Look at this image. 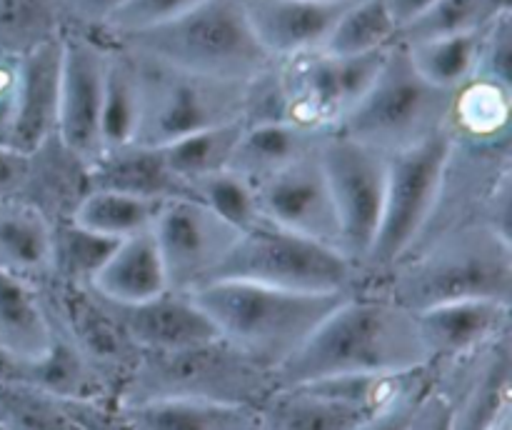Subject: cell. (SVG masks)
Wrapping results in <instances>:
<instances>
[{
    "instance_id": "obj_1",
    "label": "cell",
    "mask_w": 512,
    "mask_h": 430,
    "mask_svg": "<svg viewBox=\"0 0 512 430\" xmlns=\"http://www.w3.org/2000/svg\"><path fill=\"white\" fill-rule=\"evenodd\" d=\"M430 355L413 310L383 290L358 288L340 300L288 360L273 370L275 388L365 373L425 368Z\"/></svg>"
},
{
    "instance_id": "obj_2",
    "label": "cell",
    "mask_w": 512,
    "mask_h": 430,
    "mask_svg": "<svg viewBox=\"0 0 512 430\" xmlns=\"http://www.w3.org/2000/svg\"><path fill=\"white\" fill-rule=\"evenodd\" d=\"M378 290L420 313L453 300H512V245L483 220H468L420 240L390 270Z\"/></svg>"
},
{
    "instance_id": "obj_3",
    "label": "cell",
    "mask_w": 512,
    "mask_h": 430,
    "mask_svg": "<svg viewBox=\"0 0 512 430\" xmlns=\"http://www.w3.org/2000/svg\"><path fill=\"white\" fill-rule=\"evenodd\" d=\"M105 40L170 68L238 83H255L278 65L250 28L243 0H205L178 18Z\"/></svg>"
},
{
    "instance_id": "obj_4",
    "label": "cell",
    "mask_w": 512,
    "mask_h": 430,
    "mask_svg": "<svg viewBox=\"0 0 512 430\" xmlns=\"http://www.w3.org/2000/svg\"><path fill=\"white\" fill-rule=\"evenodd\" d=\"M190 295L220 338L273 373L350 293H298L248 280H213Z\"/></svg>"
},
{
    "instance_id": "obj_5",
    "label": "cell",
    "mask_w": 512,
    "mask_h": 430,
    "mask_svg": "<svg viewBox=\"0 0 512 430\" xmlns=\"http://www.w3.org/2000/svg\"><path fill=\"white\" fill-rule=\"evenodd\" d=\"M273 373L225 338L168 353H138L118 403L198 398L258 408L273 393Z\"/></svg>"
},
{
    "instance_id": "obj_6",
    "label": "cell",
    "mask_w": 512,
    "mask_h": 430,
    "mask_svg": "<svg viewBox=\"0 0 512 430\" xmlns=\"http://www.w3.org/2000/svg\"><path fill=\"white\" fill-rule=\"evenodd\" d=\"M130 55L138 73V128L133 143L163 148L195 130L238 120L248 123L258 80L238 83L208 78Z\"/></svg>"
},
{
    "instance_id": "obj_7",
    "label": "cell",
    "mask_w": 512,
    "mask_h": 430,
    "mask_svg": "<svg viewBox=\"0 0 512 430\" xmlns=\"http://www.w3.org/2000/svg\"><path fill=\"white\" fill-rule=\"evenodd\" d=\"M213 280H248L298 293H355L365 285V270L335 245L260 220L238 235Z\"/></svg>"
},
{
    "instance_id": "obj_8",
    "label": "cell",
    "mask_w": 512,
    "mask_h": 430,
    "mask_svg": "<svg viewBox=\"0 0 512 430\" xmlns=\"http://www.w3.org/2000/svg\"><path fill=\"white\" fill-rule=\"evenodd\" d=\"M450 98L418 73L408 48L395 40L368 93L335 130L393 155L445 130Z\"/></svg>"
},
{
    "instance_id": "obj_9",
    "label": "cell",
    "mask_w": 512,
    "mask_h": 430,
    "mask_svg": "<svg viewBox=\"0 0 512 430\" xmlns=\"http://www.w3.org/2000/svg\"><path fill=\"white\" fill-rule=\"evenodd\" d=\"M453 150L448 130H440L423 143L390 155L383 213L363 265L365 278H378L393 268L430 228Z\"/></svg>"
},
{
    "instance_id": "obj_10",
    "label": "cell",
    "mask_w": 512,
    "mask_h": 430,
    "mask_svg": "<svg viewBox=\"0 0 512 430\" xmlns=\"http://www.w3.org/2000/svg\"><path fill=\"white\" fill-rule=\"evenodd\" d=\"M318 155L338 213V245L363 268L383 213L390 155L340 130L323 135Z\"/></svg>"
},
{
    "instance_id": "obj_11",
    "label": "cell",
    "mask_w": 512,
    "mask_h": 430,
    "mask_svg": "<svg viewBox=\"0 0 512 430\" xmlns=\"http://www.w3.org/2000/svg\"><path fill=\"white\" fill-rule=\"evenodd\" d=\"M388 48L363 55H298L278 63L285 120L315 130H335L378 78Z\"/></svg>"
},
{
    "instance_id": "obj_12",
    "label": "cell",
    "mask_w": 512,
    "mask_h": 430,
    "mask_svg": "<svg viewBox=\"0 0 512 430\" xmlns=\"http://www.w3.org/2000/svg\"><path fill=\"white\" fill-rule=\"evenodd\" d=\"M108 40L95 30H63V63L58 95V143L88 168L100 155V105H103Z\"/></svg>"
},
{
    "instance_id": "obj_13",
    "label": "cell",
    "mask_w": 512,
    "mask_h": 430,
    "mask_svg": "<svg viewBox=\"0 0 512 430\" xmlns=\"http://www.w3.org/2000/svg\"><path fill=\"white\" fill-rule=\"evenodd\" d=\"M150 233L158 243L170 288L183 293L213 280L240 235L193 195L160 203Z\"/></svg>"
},
{
    "instance_id": "obj_14",
    "label": "cell",
    "mask_w": 512,
    "mask_h": 430,
    "mask_svg": "<svg viewBox=\"0 0 512 430\" xmlns=\"http://www.w3.org/2000/svg\"><path fill=\"white\" fill-rule=\"evenodd\" d=\"M263 218L340 250L338 213L318 148L255 185Z\"/></svg>"
},
{
    "instance_id": "obj_15",
    "label": "cell",
    "mask_w": 512,
    "mask_h": 430,
    "mask_svg": "<svg viewBox=\"0 0 512 430\" xmlns=\"http://www.w3.org/2000/svg\"><path fill=\"white\" fill-rule=\"evenodd\" d=\"M53 293L55 310L63 320V333L78 345L95 373L108 383L115 378L123 388L125 378L138 360V348L128 340L118 320L108 310L98 293L90 285L63 283V280H48Z\"/></svg>"
},
{
    "instance_id": "obj_16",
    "label": "cell",
    "mask_w": 512,
    "mask_h": 430,
    "mask_svg": "<svg viewBox=\"0 0 512 430\" xmlns=\"http://www.w3.org/2000/svg\"><path fill=\"white\" fill-rule=\"evenodd\" d=\"M103 303L138 353H168L220 338L218 328L198 300L183 290L168 288L140 303H110L105 298Z\"/></svg>"
},
{
    "instance_id": "obj_17",
    "label": "cell",
    "mask_w": 512,
    "mask_h": 430,
    "mask_svg": "<svg viewBox=\"0 0 512 430\" xmlns=\"http://www.w3.org/2000/svg\"><path fill=\"white\" fill-rule=\"evenodd\" d=\"M65 30V28H63ZM60 63H63V33L43 40L20 55L15 113L10 125V148L35 153L58 133Z\"/></svg>"
},
{
    "instance_id": "obj_18",
    "label": "cell",
    "mask_w": 512,
    "mask_h": 430,
    "mask_svg": "<svg viewBox=\"0 0 512 430\" xmlns=\"http://www.w3.org/2000/svg\"><path fill=\"white\" fill-rule=\"evenodd\" d=\"M415 320L430 363H450L470 358L510 333V303L493 298L453 300L420 310Z\"/></svg>"
},
{
    "instance_id": "obj_19",
    "label": "cell",
    "mask_w": 512,
    "mask_h": 430,
    "mask_svg": "<svg viewBox=\"0 0 512 430\" xmlns=\"http://www.w3.org/2000/svg\"><path fill=\"white\" fill-rule=\"evenodd\" d=\"M243 5L260 45L278 63L323 50L340 13L348 8L315 0H243Z\"/></svg>"
},
{
    "instance_id": "obj_20",
    "label": "cell",
    "mask_w": 512,
    "mask_h": 430,
    "mask_svg": "<svg viewBox=\"0 0 512 430\" xmlns=\"http://www.w3.org/2000/svg\"><path fill=\"white\" fill-rule=\"evenodd\" d=\"M55 323V320H53ZM0 380L30 385L43 393L65 400H108L110 388L93 365L85 360L78 345L60 330L53 328L48 348L30 358L0 353Z\"/></svg>"
},
{
    "instance_id": "obj_21",
    "label": "cell",
    "mask_w": 512,
    "mask_h": 430,
    "mask_svg": "<svg viewBox=\"0 0 512 430\" xmlns=\"http://www.w3.org/2000/svg\"><path fill=\"white\" fill-rule=\"evenodd\" d=\"M0 425L8 430H120L105 400H65L30 385L0 380Z\"/></svg>"
},
{
    "instance_id": "obj_22",
    "label": "cell",
    "mask_w": 512,
    "mask_h": 430,
    "mask_svg": "<svg viewBox=\"0 0 512 430\" xmlns=\"http://www.w3.org/2000/svg\"><path fill=\"white\" fill-rule=\"evenodd\" d=\"M120 430H260L255 405L198 398H153L118 403Z\"/></svg>"
},
{
    "instance_id": "obj_23",
    "label": "cell",
    "mask_w": 512,
    "mask_h": 430,
    "mask_svg": "<svg viewBox=\"0 0 512 430\" xmlns=\"http://www.w3.org/2000/svg\"><path fill=\"white\" fill-rule=\"evenodd\" d=\"M512 85L473 75L453 90L445 130L458 148L505 150L510 143Z\"/></svg>"
},
{
    "instance_id": "obj_24",
    "label": "cell",
    "mask_w": 512,
    "mask_h": 430,
    "mask_svg": "<svg viewBox=\"0 0 512 430\" xmlns=\"http://www.w3.org/2000/svg\"><path fill=\"white\" fill-rule=\"evenodd\" d=\"M85 185L118 190V193L138 195V198L158 200V203L190 195L188 185L168 168L163 150L138 143L103 150L85 168Z\"/></svg>"
},
{
    "instance_id": "obj_25",
    "label": "cell",
    "mask_w": 512,
    "mask_h": 430,
    "mask_svg": "<svg viewBox=\"0 0 512 430\" xmlns=\"http://www.w3.org/2000/svg\"><path fill=\"white\" fill-rule=\"evenodd\" d=\"M478 368L453 403L450 430H498L510 420L512 353L510 333L475 353Z\"/></svg>"
},
{
    "instance_id": "obj_26",
    "label": "cell",
    "mask_w": 512,
    "mask_h": 430,
    "mask_svg": "<svg viewBox=\"0 0 512 430\" xmlns=\"http://www.w3.org/2000/svg\"><path fill=\"white\" fill-rule=\"evenodd\" d=\"M0 270L38 288L53 278V220L30 200L0 203Z\"/></svg>"
},
{
    "instance_id": "obj_27",
    "label": "cell",
    "mask_w": 512,
    "mask_h": 430,
    "mask_svg": "<svg viewBox=\"0 0 512 430\" xmlns=\"http://www.w3.org/2000/svg\"><path fill=\"white\" fill-rule=\"evenodd\" d=\"M328 130H315L295 120H255L245 123L233 150L228 170L243 175L253 185L270 178L278 170L303 155L313 153Z\"/></svg>"
},
{
    "instance_id": "obj_28",
    "label": "cell",
    "mask_w": 512,
    "mask_h": 430,
    "mask_svg": "<svg viewBox=\"0 0 512 430\" xmlns=\"http://www.w3.org/2000/svg\"><path fill=\"white\" fill-rule=\"evenodd\" d=\"M90 288L110 303H140L170 288L153 233L130 235L115 245Z\"/></svg>"
},
{
    "instance_id": "obj_29",
    "label": "cell",
    "mask_w": 512,
    "mask_h": 430,
    "mask_svg": "<svg viewBox=\"0 0 512 430\" xmlns=\"http://www.w3.org/2000/svg\"><path fill=\"white\" fill-rule=\"evenodd\" d=\"M53 315L43 300V288L0 270V353L30 358L48 348Z\"/></svg>"
},
{
    "instance_id": "obj_30",
    "label": "cell",
    "mask_w": 512,
    "mask_h": 430,
    "mask_svg": "<svg viewBox=\"0 0 512 430\" xmlns=\"http://www.w3.org/2000/svg\"><path fill=\"white\" fill-rule=\"evenodd\" d=\"M260 430H358L370 418L313 388H273L258 405Z\"/></svg>"
},
{
    "instance_id": "obj_31",
    "label": "cell",
    "mask_w": 512,
    "mask_h": 430,
    "mask_svg": "<svg viewBox=\"0 0 512 430\" xmlns=\"http://www.w3.org/2000/svg\"><path fill=\"white\" fill-rule=\"evenodd\" d=\"M103 105H100V145L103 150L133 143L138 128V73L135 60L120 45L108 43ZM100 150V153H103Z\"/></svg>"
},
{
    "instance_id": "obj_32",
    "label": "cell",
    "mask_w": 512,
    "mask_h": 430,
    "mask_svg": "<svg viewBox=\"0 0 512 430\" xmlns=\"http://www.w3.org/2000/svg\"><path fill=\"white\" fill-rule=\"evenodd\" d=\"M158 208V200L138 198V195L118 193V190L88 188L70 215L95 233L125 240L130 235L150 230Z\"/></svg>"
},
{
    "instance_id": "obj_33",
    "label": "cell",
    "mask_w": 512,
    "mask_h": 430,
    "mask_svg": "<svg viewBox=\"0 0 512 430\" xmlns=\"http://www.w3.org/2000/svg\"><path fill=\"white\" fill-rule=\"evenodd\" d=\"M118 243L120 240L85 228L73 215L53 220V278L50 280L90 285Z\"/></svg>"
},
{
    "instance_id": "obj_34",
    "label": "cell",
    "mask_w": 512,
    "mask_h": 430,
    "mask_svg": "<svg viewBox=\"0 0 512 430\" xmlns=\"http://www.w3.org/2000/svg\"><path fill=\"white\" fill-rule=\"evenodd\" d=\"M243 128L245 120L213 125V128L195 130V133L183 135V138L163 145L160 150H163V158L168 163V168L190 188L195 180L228 168Z\"/></svg>"
},
{
    "instance_id": "obj_35",
    "label": "cell",
    "mask_w": 512,
    "mask_h": 430,
    "mask_svg": "<svg viewBox=\"0 0 512 430\" xmlns=\"http://www.w3.org/2000/svg\"><path fill=\"white\" fill-rule=\"evenodd\" d=\"M483 30L485 28L473 30V33L445 35V38L403 45L408 48V55L415 68H418V73L428 83L453 93L455 88H460L465 80H470L475 75Z\"/></svg>"
},
{
    "instance_id": "obj_36",
    "label": "cell",
    "mask_w": 512,
    "mask_h": 430,
    "mask_svg": "<svg viewBox=\"0 0 512 430\" xmlns=\"http://www.w3.org/2000/svg\"><path fill=\"white\" fill-rule=\"evenodd\" d=\"M398 40V25L388 13L385 0H355L340 13L323 53L363 55L388 48Z\"/></svg>"
},
{
    "instance_id": "obj_37",
    "label": "cell",
    "mask_w": 512,
    "mask_h": 430,
    "mask_svg": "<svg viewBox=\"0 0 512 430\" xmlns=\"http://www.w3.org/2000/svg\"><path fill=\"white\" fill-rule=\"evenodd\" d=\"M510 0H435L420 18L398 33L400 43H423L445 35L473 33L485 28Z\"/></svg>"
},
{
    "instance_id": "obj_38",
    "label": "cell",
    "mask_w": 512,
    "mask_h": 430,
    "mask_svg": "<svg viewBox=\"0 0 512 430\" xmlns=\"http://www.w3.org/2000/svg\"><path fill=\"white\" fill-rule=\"evenodd\" d=\"M60 0H0V48L13 55L28 53L43 40L63 33Z\"/></svg>"
},
{
    "instance_id": "obj_39",
    "label": "cell",
    "mask_w": 512,
    "mask_h": 430,
    "mask_svg": "<svg viewBox=\"0 0 512 430\" xmlns=\"http://www.w3.org/2000/svg\"><path fill=\"white\" fill-rule=\"evenodd\" d=\"M190 195L200 200L210 213L218 215L223 223L233 225L238 233H245L265 220L255 185L228 168L195 180L190 185Z\"/></svg>"
},
{
    "instance_id": "obj_40",
    "label": "cell",
    "mask_w": 512,
    "mask_h": 430,
    "mask_svg": "<svg viewBox=\"0 0 512 430\" xmlns=\"http://www.w3.org/2000/svg\"><path fill=\"white\" fill-rule=\"evenodd\" d=\"M200 3H205V0H130L123 8L115 10L100 28H95V33L103 35V38L138 33V30L178 18Z\"/></svg>"
},
{
    "instance_id": "obj_41",
    "label": "cell",
    "mask_w": 512,
    "mask_h": 430,
    "mask_svg": "<svg viewBox=\"0 0 512 430\" xmlns=\"http://www.w3.org/2000/svg\"><path fill=\"white\" fill-rule=\"evenodd\" d=\"M475 75L512 85V5L485 25Z\"/></svg>"
},
{
    "instance_id": "obj_42",
    "label": "cell",
    "mask_w": 512,
    "mask_h": 430,
    "mask_svg": "<svg viewBox=\"0 0 512 430\" xmlns=\"http://www.w3.org/2000/svg\"><path fill=\"white\" fill-rule=\"evenodd\" d=\"M33 153H23L10 145H0V203L25 198L33 180Z\"/></svg>"
},
{
    "instance_id": "obj_43",
    "label": "cell",
    "mask_w": 512,
    "mask_h": 430,
    "mask_svg": "<svg viewBox=\"0 0 512 430\" xmlns=\"http://www.w3.org/2000/svg\"><path fill=\"white\" fill-rule=\"evenodd\" d=\"M428 390H420V393L405 395V398L395 400L393 405L378 410V413L370 415L365 423H360L358 430H413L415 410H418L420 400H423V395L428 393Z\"/></svg>"
},
{
    "instance_id": "obj_44",
    "label": "cell",
    "mask_w": 512,
    "mask_h": 430,
    "mask_svg": "<svg viewBox=\"0 0 512 430\" xmlns=\"http://www.w3.org/2000/svg\"><path fill=\"white\" fill-rule=\"evenodd\" d=\"M20 55L0 48V145L8 143L15 113V90H18Z\"/></svg>"
},
{
    "instance_id": "obj_45",
    "label": "cell",
    "mask_w": 512,
    "mask_h": 430,
    "mask_svg": "<svg viewBox=\"0 0 512 430\" xmlns=\"http://www.w3.org/2000/svg\"><path fill=\"white\" fill-rule=\"evenodd\" d=\"M450 415H453V403L448 395L430 388L415 410L413 430H450Z\"/></svg>"
},
{
    "instance_id": "obj_46",
    "label": "cell",
    "mask_w": 512,
    "mask_h": 430,
    "mask_svg": "<svg viewBox=\"0 0 512 430\" xmlns=\"http://www.w3.org/2000/svg\"><path fill=\"white\" fill-rule=\"evenodd\" d=\"M433 3L435 0H385L388 13L393 15L395 25H398V33L405 28V25L413 23L415 18H420V15H423Z\"/></svg>"
},
{
    "instance_id": "obj_47",
    "label": "cell",
    "mask_w": 512,
    "mask_h": 430,
    "mask_svg": "<svg viewBox=\"0 0 512 430\" xmlns=\"http://www.w3.org/2000/svg\"><path fill=\"white\" fill-rule=\"evenodd\" d=\"M315 3H328V5H350L355 0H315Z\"/></svg>"
},
{
    "instance_id": "obj_48",
    "label": "cell",
    "mask_w": 512,
    "mask_h": 430,
    "mask_svg": "<svg viewBox=\"0 0 512 430\" xmlns=\"http://www.w3.org/2000/svg\"><path fill=\"white\" fill-rule=\"evenodd\" d=\"M498 430H510V420H508V423H503V425H500Z\"/></svg>"
},
{
    "instance_id": "obj_49",
    "label": "cell",
    "mask_w": 512,
    "mask_h": 430,
    "mask_svg": "<svg viewBox=\"0 0 512 430\" xmlns=\"http://www.w3.org/2000/svg\"><path fill=\"white\" fill-rule=\"evenodd\" d=\"M0 430H8V428H5V425H0Z\"/></svg>"
}]
</instances>
